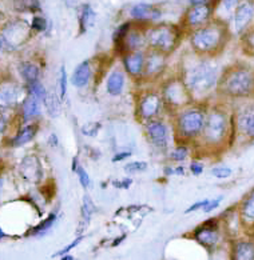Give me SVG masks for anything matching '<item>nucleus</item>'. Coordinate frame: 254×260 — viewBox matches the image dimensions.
<instances>
[{
  "label": "nucleus",
  "mask_w": 254,
  "mask_h": 260,
  "mask_svg": "<svg viewBox=\"0 0 254 260\" xmlns=\"http://www.w3.org/2000/svg\"><path fill=\"white\" fill-rule=\"evenodd\" d=\"M189 155V150L187 147L185 146H178L176 150H173V152L170 153V159L174 161H183Z\"/></svg>",
  "instance_id": "37"
},
{
  "label": "nucleus",
  "mask_w": 254,
  "mask_h": 260,
  "mask_svg": "<svg viewBox=\"0 0 254 260\" xmlns=\"http://www.w3.org/2000/svg\"><path fill=\"white\" fill-rule=\"evenodd\" d=\"M130 15L135 20H155L161 16V11L150 4L139 3L131 8Z\"/></svg>",
  "instance_id": "19"
},
{
  "label": "nucleus",
  "mask_w": 254,
  "mask_h": 260,
  "mask_svg": "<svg viewBox=\"0 0 254 260\" xmlns=\"http://www.w3.org/2000/svg\"><path fill=\"white\" fill-rule=\"evenodd\" d=\"M59 144V140H58V136L55 134H51L50 138H48V146L50 147H57Z\"/></svg>",
  "instance_id": "50"
},
{
  "label": "nucleus",
  "mask_w": 254,
  "mask_h": 260,
  "mask_svg": "<svg viewBox=\"0 0 254 260\" xmlns=\"http://www.w3.org/2000/svg\"><path fill=\"white\" fill-rule=\"evenodd\" d=\"M80 0H63V3L67 8H75L78 7V4Z\"/></svg>",
  "instance_id": "51"
},
{
  "label": "nucleus",
  "mask_w": 254,
  "mask_h": 260,
  "mask_svg": "<svg viewBox=\"0 0 254 260\" xmlns=\"http://www.w3.org/2000/svg\"><path fill=\"white\" fill-rule=\"evenodd\" d=\"M122 43L129 51H138L146 44V36H145V34L139 32V31H131L130 29Z\"/></svg>",
  "instance_id": "25"
},
{
  "label": "nucleus",
  "mask_w": 254,
  "mask_h": 260,
  "mask_svg": "<svg viewBox=\"0 0 254 260\" xmlns=\"http://www.w3.org/2000/svg\"><path fill=\"white\" fill-rule=\"evenodd\" d=\"M194 236L204 246H214L219 239L218 221L215 219H209L200 228L195 230Z\"/></svg>",
  "instance_id": "12"
},
{
  "label": "nucleus",
  "mask_w": 254,
  "mask_h": 260,
  "mask_svg": "<svg viewBox=\"0 0 254 260\" xmlns=\"http://www.w3.org/2000/svg\"><path fill=\"white\" fill-rule=\"evenodd\" d=\"M241 219L247 224H254V188L242 200L240 207Z\"/></svg>",
  "instance_id": "24"
},
{
  "label": "nucleus",
  "mask_w": 254,
  "mask_h": 260,
  "mask_svg": "<svg viewBox=\"0 0 254 260\" xmlns=\"http://www.w3.org/2000/svg\"><path fill=\"white\" fill-rule=\"evenodd\" d=\"M218 67L210 60H202L187 71L185 84L194 93H206L218 84Z\"/></svg>",
  "instance_id": "3"
},
{
  "label": "nucleus",
  "mask_w": 254,
  "mask_h": 260,
  "mask_svg": "<svg viewBox=\"0 0 254 260\" xmlns=\"http://www.w3.org/2000/svg\"><path fill=\"white\" fill-rule=\"evenodd\" d=\"M190 3L193 4H202V3H208V0H190Z\"/></svg>",
  "instance_id": "54"
},
{
  "label": "nucleus",
  "mask_w": 254,
  "mask_h": 260,
  "mask_svg": "<svg viewBox=\"0 0 254 260\" xmlns=\"http://www.w3.org/2000/svg\"><path fill=\"white\" fill-rule=\"evenodd\" d=\"M58 89H59V98L63 99L67 93V72L66 67L62 66L61 71H59V78H58Z\"/></svg>",
  "instance_id": "34"
},
{
  "label": "nucleus",
  "mask_w": 254,
  "mask_h": 260,
  "mask_svg": "<svg viewBox=\"0 0 254 260\" xmlns=\"http://www.w3.org/2000/svg\"><path fill=\"white\" fill-rule=\"evenodd\" d=\"M254 19V2L245 0L236 7L234 16H233V24L237 34L246 32L250 23Z\"/></svg>",
  "instance_id": "8"
},
{
  "label": "nucleus",
  "mask_w": 254,
  "mask_h": 260,
  "mask_svg": "<svg viewBox=\"0 0 254 260\" xmlns=\"http://www.w3.org/2000/svg\"><path fill=\"white\" fill-rule=\"evenodd\" d=\"M83 239H84V238H83V236H79V238H76L75 240H74V242H72V243H70V244H68V246L66 247V248L61 249V251H59V252L55 253L54 256H62V255H65V253H68V252H70V251H71V249L75 248V247L78 246L79 243L82 242Z\"/></svg>",
  "instance_id": "43"
},
{
  "label": "nucleus",
  "mask_w": 254,
  "mask_h": 260,
  "mask_svg": "<svg viewBox=\"0 0 254 260\" xmlns=\"http://www.w3.org/2000/svg\"><path fill=\"white\" fill-rule=\"evenodd\" d=\"M123 239H125V235L121 236V238H119V239H115V242L112 243V246H118L119 243H121V240H123Z\"/></svg>",
  "instance_id": "56"
},
{
  "label": "nucleus",
  "mask_w": 254,
  "mask_h": 260,
  "mask_svg": "<svg viewBox=\"0 0 254 260\" xmlns=\"http://www.w3.org/2000/svg\"><path fill=\"white\" fill-rule=\"evenodd\" d=\"M6 128H7V120L4 118V115L0 114V134H3Z\"/></svg>",
  "instance_id": "52"
},
{
  "label": "nucleus",
  "mask_w": 254,
  "mask_h": 260,
  "mask_svg": "<svg viewBox=\"0 0 254 260\" xmlns=\"http://www.w3.org/2000/svg\"><path fill=\"white\" fill-rule=\"evenodd\" d=\"M230 132V120L226 112L221 110H211L206 116L202 131L205 140L210 146H219L228 138Z\"/></svg>",
  "instance_id": "4"
},
{
  "label": "nucleus",
  "mask_w": 254,
  "mask_h": 260,
  "mask_svg": "<svg viewBox=\"0 0 254 260\" xmlns=\"http://www.w3.org/2000/svg\"><path fill=\"white\" fill-rule=\"evenodd\" d=\"M91 66H90L89 60L82 61L80 64L76 66L75 71L72 72L71 83L72 86L76 88H83L89 84L90 79H91Z\"/></svg>",
  "instance_id": "20"
},
{
  "label": "nucleus",
  "mask_w": 254,
  "mask_h": 260,
  "mask_svg": "<svg viewBox=\"0 0 254 260\" xmlns=\"http://www.w3.org/2000/svg\"><path fill=\"white\" fill-rule=\"evenodd\" d=\"M79 23H80V32L82 34L89 31L90 28H93L94 23H95V12L90 4H84L82 7Z\"/></svg>",
  "instance_id": "28"
},
{
  "label": "nucleus",
  "mask_w": 254,
  "mask_h": 260,
  "mask_svg": "<svg viewBox=\"0 0 254 260\" xmlns=\"http://www.w3.org/2000/svg\"><path fill=\"white\" fill-rule=\"evenodd\" d=\"M27 89H29L30 95H33V96H35L36 99H39V100H44V98H46L47 95L46 87L40 83V80L29 83V84H27Z\"/></svg>",
  "instance_id": "32"
},
{
  "label": "nucleus",
  "mask_w": 254,
  "mask_h": 260,
  "mask_svg": "<svg viewBox=\"0 0 254 260\" xmlns=\"http://www.w3.org/2000/svg\"><path fill=\"white\" fill-rule=\"evenodd\" d=\"M4 236H6V234H4V232L2 231V228H0V239H3Z\"/></svg>",
  "instance_id": "58"
},
{
  "label": "nucleus",
  "mask_w": 254,
  "mask_h": 260,
  "mask_svg": "<svg viewBox=\"0 0 254 260\" xmlns=\"http://www.w3.org/2000/svg\"><path fill=\"white\" fill-rule=\"evenodd\" d=\"M76 174H78V178H79V183H80V185H82L83 188H87L90 185V183H91V180H90V176L89 174H87V171L84 170L83 167H78L76 168Z\"/></svg>",
  "instance_id": "42"
},
{
  "label": "nucleus",
  "mask_w": 254,
  "mask_h": 260,
  "mask_svg": "<svg viewBox=\"0 0 254 260\" xmlns=\"http://www.w3.org/2000/svg\"><path fill=\"white\" fill-rule=\"evenodd\" d=\"M95 212V206L90 199V196L86 195L83 198V206H82V219H80V223H79L78 232L86 230V227L89 225L90 219L93 216V214Z\"/></svg>",
  "instance_id": "29"
},
{
  "label": "nucleus",
  "mask_w": 254,
  "mask_h": 260,
  "mask_svg": "<svg viewBox=\"0 0 254 260\" xmlns=\"http://www.w3.org/2000/svg\"><path fill=\"white\" fill-rule=\"evenodd\" d=\"M131 183H133V180L131 179H123V180H115V182H112V184H114V187H117V188H121V189H127L131 185Z\"/></svg>",
  "instance_id": "47"
},
{
  "label": "nucleus",
  "mask_w": 254,
  "mask_h": 260,
  "mask_svg": "<svg viewBox=\"0 0 254 260\" xmlns=\"http://www.w3.org/2000/svg\"><path fill=\"white\" fill-rule=\"evenodd\" d=\"M242 43L245 51H247L249 54L254 55V29L246 31L242 34Z\"/></svg>",
  "instance_id": "36"
},
{
  "label": "nucleus",
  "mask_w": 254,
  "mask_h": 260,
  "mask_svg": "<svg viewBox=\"0 0 254 260\" xmlns=\"http://www.w3.org/2000/svg\"><path fill=\"white\" fill-rule=\"evenodd\" d=\"M211 175L214 176V178L217 179H228L232 176L233 171H232V168L229 167H214V168H211Z\"/></svg>",
  "instance_id": "38"
},
{
  "label": "nucleus",
  "mask_w": 254,
  "mask_h": 260,
  "mask_svg": "<svg viewBox=\"0 0 254 260\" xmlns=\"http://www.w3.org/2000/svg\"><path fill=\"white\" fill-rule=\"evenodd\" d=\"M55 220H57V215L55 214H50L47 216V219H44L40 224L36 225L35 228L33 230L34 235H40V234H44L46 231H48L51 228V225L54 224Z\"/></svg>",
  "instance_id": "33"
},
{
  "label": "nucleus",
  "mask_w": 254,
  "mask_h": 260,
  "mask_svg": "<svg viewBox=\"0 0 254 260\" xmlns=\"http://www.w3.org/2000/svg\"><path fill=\"white\" fill-rule=\"evenodd\" d=\"M40 100L36 99L35 96L30 95L23 100L22 103V115H23V120L30 121L33 120L34 118L39 116L40 114Z\"/></svg>",
  "instance_id": "23"
},
{
  "label": "nucleus",
  "mask_w": 254,
  "mask_h": 260,
  "mask_svg": "<svg viewBox=\"0 0 254 260\" xmlns=\"http://www.w3.org/2000/svg\"><path fill=\"white\" fill-rule=\"evenodd\" d=\"M185 174V168L182 166H179L177 168H173V175H183Z\"/></svg>",
  "instance_id": "53"
},
{
  "label": "nucleus",
  "mask_w": 254,
  "mask_h": 260,
  "mask_svg": "<svg viewBox=\"0 0 254 260\" xmlns=\"http://www.w3.org/2000/svg\"><path fill=\"white\" fill-rule=\"evenodd\" d=\"M62 260H74V256H70V255L65 253V255H62Z\"/></svg>",
  "instance_id": "57"
},
{
  "label": "nucleus",
  "mask_w": 254,
  "mask_h": 260,
  "mask_svg": "<svg viewBox=\"0 0 254 260\" xmlns=\"http://www.w3.org/2000/svg\"><path fill=\"white\" fill-rule=\"evenodd\" d=\"M149 164L146 161H131V163H127L125 166V172L127 174H139V172L146 171Z\"/></svg>",
  "instance_id": "35"
},
{
  "label": "nucleus",
  "mask_w": 254,
  "mask_h": 260,
  "mask_svg": "<svg viewBox=\"0 0 254 260\" xmlns=\"http://www.w3.org/2000/svg\"><path fill=\"white\" fill-rule=\"evenodd\" d=\"M100 129L99 123H87L82 127V134L86 136H97L98 131Z\"/></svg>",
  "instance_id": "41"
},
{
  "label": "nucleus",
  "mask_w": 254,
  "mask_h": 260,
  "mask_svg": "<svg viewBox=\"0 0 254 260\" xmlns=\"http://www.w3.org/2000/svg\"><path fill=\"white\" fill-rule=\"evenodd\" d=\"M22 88L11 80L0 82V111L14 108L19 103Z\"/></svg>",
  "instance_id": "10"
},
{
  "label": "nucleus",
  "mask_w": 254,
  "mask_h": 260,
  "mask_svg": "<svg viewBox=\"0 0 254 260\" xmlns=\"http://www.w3.org/2000/svg\"><path fill=\"white\" fill-rule=\"evenodd\" d=\"M209 203V199H204L200 200L197 203H194L193 206H190L186 211H185V214H190V212H194V211L197 210H204V207Z\"/></svg>",
  "instance_id": "45"
},
{
  "label": "nucleus",
  "mask_w": 254,
  "mask_h": 260,
  "mask_svg": "<svg viewBox=\"0 0 254 260\" xmlns=\"http://www.w3.org/2000/svg\"><path fill=\"white\" fill-rule=\"evenodd\" d=\"M206 116L201 110H187L178 116L177 128L183 138H194L202 134Z\"/></svg>",
  "instance_id": "6"
},
{
  "label": "nucleus",
  "mask_w": 254,
  "mask_h": 260,
  "mask_svg": "<svg viewBox=\"0 0 254 260\" xmlns=\"http://www.w3.org/2000/svg\"><path fill=\"white\" fill-rule=\"evenodd\" d=\"M146 43L163 54L172 52L178 43V31L172 25H157L145 32Z\"/></svg>",
  "instance_id": "5"
},
{
  "label": "nucleus",
  "mask_w": 254,
  "mask_h": 260,
  "mask_svg": "<svg viewBox=\"0 0 254 260\" xmlns=\"http://www.w3.org/2000/svg\"><path fill=\"white\" fill-rule=\"evenodd\" d=\"M43 102H44V106H46L47 112L50 114V116L57 118L58 115L61 114V99L58 98L57 93L47 92Z\"/></svg>",
  "instance_id": "30"
},
{
  "label": "nucleus",
  "mask_w": 254,
  "mask_h": 260,
  "mask_svg": "<svg viewBox=\"0 0 254 260\" xmlns=\"http://www.w3.org/2000/svg\"><path fill=\"white\" fill-rule=\"evenodd\" d=\"M165 56H163V52L161 51L154 50L151 51L150 54L145 57V68L144 72L147 78H154L158 76L163 71L165 68Z\"/></svg>",
  "instance_id": "17"
},
{
  "label": "nucleus",
  "mask_w": 254,
  "mask_h": 260,
  "mask_svg": "<svg viewBox=\"0 0 254 260\" xmlns=\"http://www.w3.org/2000/svg\"><path fill=\"white\" fill-rule=\"evenodd\" d=\"M211 16V7L208 3L194 4L186 15V23L190 27H200L209 22Z\"/></svg>",
  "instance_id": "16"
},
{
  "label": "nucleus",
  "mask_w": 254,
  "mask_h": 260,
  "mask_svg": "<svg viewBox=\"0 0 254 260\" xmlns=\"http://www.w3.org/2000/svg\"><path fill=\"white\" fill-rule=\"evenodd\" d=\"M222 199H223V198H222V196H219V198H217V199L209 200V203L204 207L205 212H206V214H209V212H211V211L217 210V208L219 207V204H221Z\"/></svg>",
  "instance_id": "44"
},
{
  "label": "nucleus",
  "mask_w": 254,
  "mask_h": 260,
  "mask_svg": "<svg viewBox=\"0 0 254 260\" xmlns=\"http://www.w3.org/2000/svg\"><path fill=\"white\" fill-rule=\"evenodd\" d=\"M226 40H228L226 27L218 24V23H214V24L204 25V27L195 29L191 35L190 42L198 54L210 55L221 50Z\"/></svg>",
  "instance_id": "2"
},
{
  "label": "nucleus",
  "mask_w": 254,
  "mask_h": 260,
  "mask_svg": "<svg viewBox=\"0 0 254 260\" xmlns=\"http://www.w3.org/2000/svg\"><path fill=\"white\" fill-rule=\"evenodd\" d=\"M223 95L233 99H243L254 93V72L247 68H233L226 71L218 80Z\"/></svg>",
  "instance_id": "1"
},
{
  "label": "nucleus",
  "mask_w": 254,
  "mask_h": 260,
  "mask_svg": "<svg viewBox=\"0 0 254 260\" xmlns=\"http://www.w3.org/2000/svg\"><path fill=\"white\" fill-rule=\"evenodd\" d=\"M19 72L27 84L40 79V68L31 61H23L22 64L19 66Z\"/></svg>",
  "instance_id": "27"
},
{
  "label": "nucleus",
  "mask_w": 254,
  "mask_h": 260,
  "mask_svg": "<svg viewBox=\"0 0 254 260\" xmlns=\"http://www.w3.org/2000/svg\"><path fill=\"white\" fill-rule=\"evenodd\" d=\"M78 167H79V166H78V159H76V157H75V159L72 160V171L75 172L76 168H78Z\"/></svg>",
  "instance_id": "55"
},
{
  "label": "nucleus",
  "mask_w": 254,
  "mask_h": 260,
  "mask_svg": "<svg viewBox=\"0 0 254 260\" xmlns=\"http://www.w3.org/2000/svg\"><path fill=\"white\" fill-rule=\"evenodd\" d=\"M123 64H125L126 71L129 72L130 75L139 76L144 74L145 68V55L142 51H130L129 54L126 55L123 59Z\"/></svg>",
  "instance_id": "18"
},
{
  "label": "nucleus",
  "mask_w": 254,
  "mask_h": 260,
  "mask_svg": "<svg viewBox=\"0 0 254 260\" xmlns=\"http://www.w3.org/2000/svg\"><path fill=\"white\" fill-rule=\"evenodd\" d=\"M147 136L154 147L165 150L167 147V127L162 121L151 120L146 125Z\"/></svg>",
  "instance_id": "14"
},
{
  "label": "nucleus",
  "mask_w": 254,
  "mask_h": 260,
  "mask_svg": "<svg viewBox=\"0 0 254 260\" xmlns=\"http://www.w3.org/2000/svg\"><path fill=\"white\" fill-rule=\"evenodd\" d=\"M130 156H131V152H130V151H122V152L115 153L114 157H112V161H114V163H117V161L125 160V159H127V157H130Z\"/></svg>",
  "instance_id": "49"
},
{
  "label": "nucleus",
  "mask_w": 254,
  "mask_h": 260,
  "mask_svg": "<svg viewBox=\"0 0 254 260\" xmlns=\"http://www.w3.org/2000/svg\"><path fill=\"white\" fill-rule=\"evenodd\" d=\"M233 259L236 260H253L254 259V242L251 240H238L233 244Z\"/></svg>",
  "instance_id": "21"
},
{
  "label": "nucleus",
  "mask_w": 254,
  "mask_h": 260,
  "mask_svg": "<svg viewBox=\"0 0 254 260\" xmlns=\"http://www.w3.org/2000/svg\"><path fill=\"white\" fill-rule=\"evenodd\" d=\"M36 132H38V125L36 124L25 125L24 128L20 129V131L15 135V138L12 139V146L14 147L24 146V144L30 143L34 138H35Z\"/></svg>",
  "instance_id": "26"
},
{
  "label": "nucleus",
  "mask_w": 254,
  "mask_h": 260,
  "mask_svg": "<svg viewBox=\"0 0 254 260\" xmlns=\"http://www.w3.org/2000/svg\"><path fill=\"white\" fill-rule=\"evenodd\" d=\"M162 107V99L158 93L147 92L139 102V115L146 120L155 118Z\"/></svg>",
  "instance_id": "13"
},
{
  "label": "nucleus",
  "mask_w": 254,
  "mask_h": 260,
  "mask_svg": "<svg viewBox=\"0 0 254 260\" xmlns=\"http://www.w3.org/2000/svg\"><path fill=\"white\" fill-rule=\"evenodd\" d=\"M47 28V20L43 16H34L33 22H31V29L34 31H44Z\"/></svg>",
  "instance_id": "40"
},
{
  "label": "nucleus",
  "mask_w": 254,
  "mask_h": 260,
  "mask_svg": "<svg viewBox=\"0 0 254 260\" xmlns=\"http://www.w3.org/2000/svg\"><path fill=\"white\" fill-rule=\"evenodd\" d=\"M29 38V27L24 23L14 22L3 29L0 35V51L14 52Z\"/></svg>",
  "instance_id": "7"
},
{
  "label": "nucleus",
  "mask_w": 254,
  "mask_h": 260,
  "mask_svg": "<svg viewBox=\"0 0 254 260\" xmlns=\"http://www.w3.org/2000/svg\"><path fill=\"white\" fill-rule=\"evenodd\" d=\"M130 31V23H123L122 25H119L117 31L114 34V40L117 43H122L123 39H125V36L127 35V32Z\"/></svg>",
  "instance_id": "39"
},
{
  "label": "nucleus",
  "mask_w": 254,
  "mask_h": 260,
  "mask_svg": "<svg viewBox=\"0 0 254 260\" xmlns=\"http://www.w3.org/2000/svg\"><path fill=\"white\" fill-rule=\"evenodd\" d=\"M19 172L22 175V178L30 183H39L43 176L42 164L39 159L34 155H29L23 159L19 166Z\"/></svg>",
  "instance_id": "11"
},
{
  "label": "nucleus",
  "mask_w": 254,
  "mask_h": 260,
  "mask_svg": "<svg viewBox=\"0 0 254 260\" xmlns=\"http://www.w3.org/2000/svg\"><path fill=\"white\" fill-rule=\"evenodd\" d=\"M190 172L198 176V175L204 172V164L200 163V161H191V164H190Z\"/></svg>",
  "instance_id": "46"
},
{
  "label": "nucleus",
  "mask_w": 254,
  "mask_h": 260,
  "mask_svg": "<svg viewBox=\"0 0 254 260\" xmlns=\"http://www.w3.org/2000/svg\"><path fill=\"white\" fill-rule=\"evenodd\" d=\"M163 95H165L167 104H172V106H185L191 99L190 89L187 88L185 83L179 82V80L168 83L163 91Z\"/></svg>",
  "instance_id": "9"
},
{
  "label": "nucleus",
  "mask_w": 254,
  "mask_h": 260,
  "mask_svg": "<svg viewBox=\"0 0 254 260\" xmlns=\"http://www.w3.org/2000/svg\"><path fill=\"white\" fill-rule=\"evenodd\" d=\"M126 79L123 72L121 71H112L108 75L107 82H106V89H107V93L111 96H118L123 92V88H125Z\"/></svg>",
  "instance_id": "22"
},
{
  "label": "nucleus",
  "mask_w": 254,
  "mask_h": 260,
  "mask_svg": "<svg viewBox=\"0 0 254 260\" xmlns=\"http://www.w3.org/2000/svg\"><path fill=\"white\" fill-rule=\"evenodd\" d=\"M222 4L226 11H233L240 4V0H222Z\"/></svg>",
  "instance_id": "48"
},
{
  "label": "nucleus",
  "mask_w": 254,
  "mask_h": 260,
  "mask_svg": "<svg viewBox=\"0 0 254 260\" xmlns=\"http://www.w3.org/2000/svg\"><path fill=\"white\" fill-rule=\"evenodd\" d=\"M237 128L241 132V135L254 139V103L249 104L241 112H238Z\"/></svg>",
  "instance_id": "15"
},
{
  "label": "nucleus",
  "mask_w": 254,
  "mask_h": 260,
  "mask_svg": "<svg viewBox=\"0 0 254 260\" xmlns=\"http://www.w3.org/2000/svg\"><path fill=\"white\" fill-rule=\"evenodd\" d=\"M14 8L20 12H35L40 10L39 0H12Z\"/></svg>",
  "instance_id": "31"
}]
</instances>
